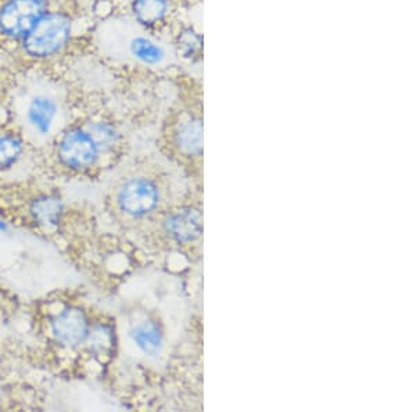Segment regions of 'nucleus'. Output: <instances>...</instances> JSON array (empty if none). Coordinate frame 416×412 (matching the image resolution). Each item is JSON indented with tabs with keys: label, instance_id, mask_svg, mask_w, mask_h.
<instances>
[{
	"label": "nucleus",
	"instance_id": "f257e3e1",
	"mask_svg": "<svg viewBox=\"0 0 416 412\" xmlns=\"http://www.w3.org/2000/svg\"><path fill=\"white\" fill-rule=\"evenodd\" d=\"M75 0H0V60L13 70L50 19Z\"/></svg>",
	"mask_w": 416,
	"mask_h": 412
},
{
	"label": "nucleus",
	"instance_id": "f03ea898",
	"mask_svg": "<svg viewBox=\"0 0 416 412\" xmlns=\"http://www.w3.org/2000/svg\"><path fill=\"white\" fill-rule=\"evenodd\" d=\"M100 149L93 141L92 135L83 128L68 129L59 142V157L70 168L85 170L92 167Z\"/></svg>",
	"mask_w": 416,
	"mask_h": 412
},
{
	"label": "nucleus",
	"instance_id": "7ed1b4c3",
	"mask_svg": "<svg viewBox=\"0 0 416 412\" xmlns=\"http://www.w3.org/2000/svg\"><path fill=\"white\" fill-rule=\"evenodd\" d=\"M159 188L148 178H132L126 181L118 192V206L130 217L150 214L159 206Z\"/></svg>",
	"mask_w": 416,
	"mask_h": 412
},
{
	"label": "nucleus",
	"instance_id": "20e7f679",
	"mask_svg": "<svg viewBox=\"0 0 416 412\" xmlns=\"http://www.w3.org/2000/svg\"><path fill=\"white\" fill-rule=\"evenodd\" d=\"M53 335L67 346H77L89 337V324L85 314L78 308L61 311L52 322Z\"/></svg>",
	"mask_w": 416,
	"mask_h": 412
},
{
	"label": "nucleus",
	"instance_id": "39448f33",
	"mask_svg": "<svg viewBox=\"0 0 416 412\" xmlns=\"http://www.w3.org/2000/svg\"><path fill=\"white\" fill-rule=\"evenodd\" d=\"M168 236L177 242H192L203 232V218L196 210L188 208L170 215L164 222Z\"/></svg>",
	"mask_w": 416,
	"mask_h": 412
},
{
	"label": "nucleus",
	"instance_id": "423d86ee",
	"mask_svg": "<svg viewBox=\"0 0 416 412\" xmlns=\"http://www.w3.org/2000/svg\"><path fill=\"white\" fill-rule=\"evenodd\" d=\"M170 10V0H130L133 20L145 30H155L164 24Z\"/></svg>",
	"mask_w": 416,
	"mask_h": 412
},
{
	"label": "nucleus",
	"instance_id": "0eeeda50",
	"mask_svg": "<svg viewBox=\"0 0 416 412\" xmlns=\"http://www.w3.org/2000/svg\"><path fill=\"white\" fill-rule=\"evenodd\" d=\"M57 110L59 106L53 97L48 95H37L28 104L27 118L41 135H48L57 115Z\"/></svg>",
	"mask_w": 416,
	"mask_h": 412
},
{
	"label": "nucleus",
	"instance_id": "6e6552de",
	"mask_svg": "<svg viewBox=\"0 0 416 412\" xmlns=\"http://www.w3.org/2000/svg\"><path fill=\"white\" fill-rule=\"evenodd\" d=\"M128 49L130 56H133L139 63H142L146 67L160 66L167 57L166 49L153 38L143 34L135 35L129 41Z\"/></svg>",
	"mask_w": 416,
	"mask_h": 412
},
{
	"label": "nucleus",
	"instance_id": "1a4fd4ad",
	"mask_svg": "<svg viewBox=\"0 0 416 412\" xmlns=\"http://www.w3.org/2000/svg\"><path fill=\"white\" fill-rule=\"evenodd\" d=\"M133 343L149 357H156L163 349V335L153 322H142L130 331Z\"/></svg>",
	"mask_w": 416,
	"mask_h": 412
},
{
	"label": "nucleus",
	"instance_id": "9d476101",
	"mask_svg": "<svg viewBox=\"0 0 416 412\" xmlns=\"http://www.w3.org/2000/svg\"><path fill=\"white\" fill-rule=\"evenodd\" d=\"M177 144L186 153H199L203 148V125L200 119L189 118L177 130Z\"/></svg>",
	"mask_w": 416,
	"mask_h": 412
},
{
	"label": "nucleus",
	"instance_id": "9b49d317",
	"mask_svg": "<svg viewBox=\"0 0 416 412\" xmlns=\"http://www.w3.org/2000/svg\"><path fill=\"white\" fill-rule=\"evenodd\" d=\"M31 213L39 224L46 226H55L61 218L63 204L56 197L45 196L32 203Z\"/></svg>",
	"mask_w": 416,
	"mask_h": 412
},
{
	"label": "nucleus",
	"instance_id": "f8f14e48",
	"mask_svg": "<svg viewBox=\"0 0 416 412\" xmlns=\"http://www.w3.org/2000/svg\"><path fill=\"white\" fill-rule=\"evenodd\" d=\"M23 142L17 135H0V170H6L14 166L23 155Z\"/></svg>",
	"mask_w": 416,
	"mask_h": 412
},
{
	"label": "nucleus",
	"instance_id": "ddd939ff",
	"mask_svg": "<svg viewBox=\"0 0 416 412\" xmlns=\"http://www.w3.org/2000/svg\"><path fill=\"white\" fill-rule=\"evenodd\" d=\"M177 45L179 53L185 59H196L200 57L203 50V37L192 27H185L177 37Z\"/></svg>",
	"mask_w": 416,
	"mask_h": 412
},
{
	"label": "nucleus",
	"instance_id": "4468645a",
	"mask_svg": "<svg viewBox=\"0 0 416 412\" xmlns=\"http://www.w3.org/2000/svg\"><path fill=\"white\" fill-rule=\"evenodd\" d=\"M86 129L92 135L93 141L96 142V145L100 150H108V149L114 148V145L118 141V132L115 130V128L111 124H108L106 121L92 122Z\"/></svg>",
	"mask_w": 416,
	"mask_h": 412
},
{
	"label": "nucleus",
	"instance_id": "2eb2a0df",
	"mask_svg": "<svg viewBox=\"0 0 416 412\" xmlns=\"http://www.w3.org/2000/svg\"><path fill=\"white\" fill-rule=\"evenodd\" d=\"M89 336H90L92 349L95 351H97L100 354H104L111 347V336H110V332L106 331L104 326L96 328L92 333L89 332Z\"/></svg>",
	"mask_w": 416,
	"mask_h": 412
},
{
	"label": "nucleus",
	"instance_id": "dca6fc26",
	"mask_svg": "<svg viewBox=\"0 0 416 412\" xmlns=\"http://www.w3.org/2000/svg\"><path fill=\"white\" fill-rule=\"evenodd\" d=\"M8 229V226H6V224L0 219V230H6Z\"/></svg>",
	"mask_w": 416,
	"mask_h": 412
}]
</instances>
